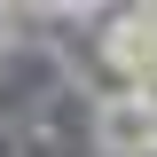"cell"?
Wrapping results in <instances>:
<instances>
[{
    "instance_id": "6da1fadb",
    "label": "cell",
    "mask_w": 157,
    "mask_h": 157,
    "mask_svg": "<svg viewBox=\"0 0 157 157\" xmlns=\"http://www.w3.org/2000/svg\"><path fill=\"white\" fill-rule=\"evenodd\" d=\"M102 47H110V63L126 71V94L157 110V8H134V16H118V32L102 39Z\"/></svg>"
},
{
    "instance_id": "7a4b0ae2",
    "label": "cell",
    "mask_w": 157,
    "mask_h": 157,
    "mask_svg": "<svg viewBox=\"0 0 157 157\" xmlns=\"http://www.w3.org/2000/svg\"><path fill=\"white\" fill-rule=\"evenodd\" d=\"M94 141H102V157H157V110L134 94H110L94 110Z\"/></svg>"
},
{
    "instance_id": "3957f363",
    "label": "cell",
    "mask_w": 157,
    "mask_h": 157,
    "mask_svg": "<svg viewBox=\"0 0 157 157\" xmlns=\"http://www.w3.org/2000/svg\"><path fill=\"white\" fill-rule=\"evenodd\" d=\"M0 39H8V8H0Z\"/></svg>"
}]
</instances>
